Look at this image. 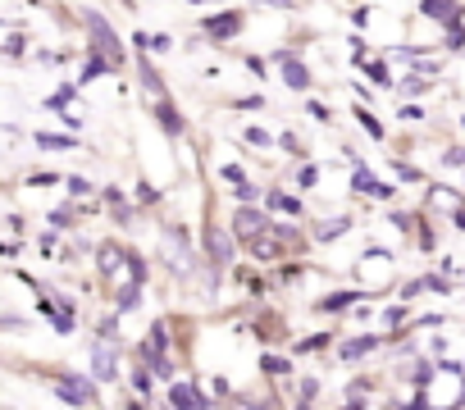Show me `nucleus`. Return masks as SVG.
<instances>
[{
  "mask_svg": "<svg viewBox=\"0 0 465 410\" xmlns=\"http://www.w3.org/2000/svg\"><path fill=\"white\" fill-rule=\"evenodd\" d=\"M160 256H164L169 269H178V274L192 269V247H187V233H183L178 224H169V229L160 233Z\"/></svg>",
  "mask_w": 465,
  "mask_h": 410,
  "instance_id": "1",
  "label": "nucleus"
},
{
  "mask_svg": "<svg viewBox=\"0 0 465 410\" xmlns=\"http://www.w3.org/2000/svg\"><path fill=\"white\" fill-rule=\"evenodd\" d=\"M232 233H238V238H242L247 247H256L261 238H270V233H274V224H270V220H265L261 210H252V205H242V210L232 215Z\"/></svg>",
  "mask_w": 465,
  "mask_h": 410,
  "instance_id": "2",
  "label": "nucleus"
},
{
  "mask_svg": "<svg viewBox=\"0 0 465 410\" xmlns=\"http://www.w3.org/2000/svg\"><path fill=\"white\" fill-rule=\"evenodd\" d=\"M87 28H92V51H96V55H101L110 69H114V64L124 60V51H119V37L105 28V19H101V15H87Z\"/></svg>",
  "mask_w": 465,
  "mask_h": 410,
  "instance_id": "3",
  "label": "nucleus"
},
{
  "mask_svg": "<svg viewBox=\"0 0 465 410\" xmlns=\"http://www.w3.org/2000/svg\"><path fill=\"white\" fill-rule=\"evenodd\" d=\"M55 387H60V396L74 401V405H92V401H96V387H92L87 378H78V374H64Z\"/></svg>",
  "mask_w": 465,
  "mask_h": 410,
  "instance_id": "4",
  "label": "nucleus"
},
{
  "mask_svg": "<svg viewBox=\"0 0 465 410\" xmlns=\"http://www.w3.org/2000/svg\"><path fill=\"white\" fill-rule=\"evenodd\" d=\"M274 60H279V69H283V83H288L292 92H306V87H311V73H306V64H302L297 55H288V51H279Z\"/></svg>",
  "mask_w": 465,
  "mask_h": 410,
  "instance_id": "5",
  "label": "nucleus"
},
{
  "mask_svg": "<svg viewBox=\"0 0 465 410\" xmlns=\"http://www.w3.org/2000/svg\"><path fill=\"white\" fill-rule=\"evenodd\" d=\"M424 19H438V24H447V28H456V19H460V5L456 0H424Z\"/></svg>",
  "mask_w": 465,
  "mask_h": 410,
  "instance_id": "6",
  "label": "nucleus"
},
{
  "mask_svg": "<svg viewBox=\"0 0 465 410\" xmlns=\"http://www.w3.org/2000/svg\"><path fill=\"white\" fill-rule=\"evenodd\" d=\"M92 369H96V378H105V383L119 374V360H114L110 342H96V347H92Z\"/></svg>",
  "mask_w": 465,
  "mask_h": 410,
  "instance_id": "7",
  "label": "nucleus"
},
{
  "mask_svg": "<svg viewBox=\"0 0 465 410\" xmlns=\"http://www.w3.org/2000/svg\"><path fill=\"white\" fill-rule=\"evenodd\" d=\"M351 191H361V196H374V200H388V196H392V187H383L379 178H370V169H356V178H351Z\"/></svg>",
  "mask_w": 465,
  "mask_h": 410,
  "instance_id": "8",
  "label": "nucleus"
},
{
  "mask_svg": "<svg viewBox=\"0 0 465 410\" xmlns=\"http://www.w3.org/2000/svg\"><path fill=\"white\" fill-rule=\"evenodd\" d=\"M205 247H210V260H214V265H228V260H232V238H228V233H219V229H210V238H205Z\"/></svg>",
  "mask_w": 465,
  "mask_h": 410,
  "instance_id": "9",
  "label": "nucleus"
},
{
  "mask_svg": "<svg viewBox=\"0 0 465 410\" xmlns=\"http://www.w3.org/2000/svg\"><path fill=\"white\" fill-rule=\"evenodd\" d=\"M238 28H242V15H219V19L205 24L210 37H238Z\"/></svg>",
  "mask_w": 465,
  "mask_h": 410,
  "instance_id": "10",
  "label": "nucleus"
},
{
  "mask_svg": "<svg viewBox=\"0 0 465 410\" xmlns=\"http://www.w3.org/2000/svg\"><path fill=\"white\" fill-rule=\"evenodd\" d=\"M124 265H128V256H124L119 247H101V274H105V278H119Z\"/></svg>",
  "mask_w": 465,
  "mask_h": 410,
  "instance_id": "11",
  "label": "nucleus"
},
{
  "mask_svg": "<svg viewBox=\"0 0 465 410\" xmlns=\"http://www.w3.org/2000/svg\"><path fill=\"white\" fill-rule=\"evenodd\" d=\"M169 401H173V410H205V401H201L192 387H183V383L169 387Z\"/></svg>",
  "mask_w": 465,
  "mask_h": 410,
  "instance_id": "12",
  "label": "nucleus"
},
{
  "mask_svg": "<svg viewBox=\"0 0 465 410\" xmlns=\"http://www.w3.org/2000/svg\"><path fill=\"white\" fill-rule=\"evenodd\" d=\"M155 119H160V128H164L169 137H178V132H183V119H178V110H173L169 101H160V110H155Z\"/></svg>",
  "mask_w": 465,
  "mask_h": 410,
  "instance_id": "13",
  "label": "nucleus"
},
{
  "mask_svg": "<svg viewBox=\"0 0 465 410\" xmlns=\"http://www.w3.org/2000/svg\"><path fill=\"white\" fill-rule=\"evenodd\" d=\"M265 200H270V210H283V215H302V200H297V196H288V191H270Z\"/></svg>",
  "mask_w": 465,
  "mask_h": 410,
  "instance_id": "14",
  "label": "nucleus"
},
{
  "mask_svg": "<svg viewBox=\"0 0 465 410\" xmlns=\"http://www.w3.org/2000/svg\"><path fill=\"white\" fill-rule=\"evenodd\" d=\"M347 229H351L347 220H324V224L315 229V238H320V242H338V238H342Z\"/></svg>",
  "mask_w": 465,
  "mask_h": 410,
  "instance_id": "15",
  "label": "nucleus"
},
{
  "mask_svg": "<svg viewBox=\"0 0 465 410\" xmlns=\"http://www.w3.org/2000/svg\"><path fill=\"white\" fill-rule=\"evenodd\" d=\"M401 92H406V96H424V92H429V78H424V73H406V78H401Z\"/></svg>",
  "mask_w": 465,
  "mask_h": 410,
  "instance_id": "16",
  "label": "nucleus"
},
{
  "mask_svg": "<svg viewBox=\"0 0 465 410\" xmlns=\"http://www.w3.org/2000/svg\"><path fill=\"white\" fill-rule=\"evenodd\" d=\"M351 301H361V297H356V292H333V297L320 301V310H347Z\"/></svg>",
  "mask_w": 465,
  "mask_h": 410,
  "instance_id": "17",
  "label": "nucleus"
},
{
  "mask_svg": "<svg viewBox=\"0 0 465 410\" xmlns=\"http://www.w3.org/2000/svg\"><path fill=\"white\" fill-rule=\"evenodd\" d=\"M142 87H146V92H155V96L164 92V83H160V73L146 64V55H142Z\"/></svg>",
  "mask_w": 465,
  "mask_h": 410,
  "instance_id": "18",
  "label": "nucleus"
},
{
  "mask_svg": "<svg viewBox=\"0 0 465 410\" xmlns=\"http://www.w3.org/2000/svg\"><path fill=\"white\" fill-rule=\"evenodd\" d=\"M37 146H46V151H69V146H74V137H55V132H37Z\"/></svg>",
  "mask_w": 465,
  "mask_h": 410,
  "instance_id": "19",
  "label": "nucleus"
},
{
  "mask_svg": "<svg viewBox=\"0 0 465 410\" xmlns=\"http://www.w3.org/2000/svg\"><path fill=\"white\" fill-rule=\"evenodd\" d=\"M374 347H379V337H361V342H347V347H342V356H347V360H356V356H365V351H374Z\"/></svg>",
  "mask_w": 465,
  "mask_h": 410,
  "instance_id": "20",
  "label": "nucleus"
},
{
  "mask_svg": "<svg viewBox=\"0 0 465 410\" xmlns=\"http://www.w3.org/2000/svg\"><path fill=\"white\" fill-rule=\"evenodd\" d=\"M133 42H137L142 51H169V37H160V33H155V37H146V33H137Z\"/></svg>",
  "mask_w": 465,
  "mask_h": 410,
  "instance_id": "21",
  "label": "nucleus"
},
{
  "mask_svg": "<svg viewBox=\"0 0 465 410\" xmlns=\"http://www.w3.org/2000/svg\"><path fill=\"white\" fill-rule=\"evenodd\" d=\"M356 119H361V128H365V132H370V137H383V123H379V119H374V114H370V110H365V105H361V110H356Z\"/></svg>",
  "mask_w": 465,
  "mask_h": 410,
  "instance_id": "22",
  "label": "nucleus"
},
{
  "mask_svg": "<svg viewBox=\"0 0 465 410\" xmlns=\"http://www.w3.org/2000/svg\"><path fill=\"white\" fill-rule=\"evenodd\" d=\"M137 200H142V205H155V200H160V191H155L151 182H142V187H137Z\"/></svg>",
  "mask_w": 465,
  "mask_h": 410,
  "instance_id": "23",
  "label": "nucleus"
},
{
  "mask_svg": "<svg viewBox=\"0 0 465 410\" xmlns=\"http://www.w3.org/2000/svg\"><path fill=\"white\" fill-rule=\"evenodd\" d=\"M247 142H252V146H270V132H265V128H247Z\"/></svg>",
  "mask_w": 465,
  "mask_h": 410,
  "instance_id": "24",
  "label": "nucleus"
},
{
  "mask_svg": "<svg viewBox=\"0 0 465 410\" xmlns=\"http://www.w3.org/2000/svg\"><path fill=\"white\" fill-rule=\"evenodd\" d=\"M392 169H397V178H406V182H415V178H420V169H415V164H401V160H397Z\"/></svg>",
  "mask_w": 465,
  "mask_h": 410,
  "instance_id": "25",
  "label": "nucleus"
},
{
  "mask_svg": "<svg viewBox=\"0 0 465 410\" xmlns=\"http://www.w3.org/2000/svg\"><path fill=\"white\" fill-rule=\"evenodd\" d=\"M133 306H137V288H124L119 292V310H133Z\"/></svg>",
  "mask_w": 465,
  "mask_h": 410,
  "instance_id": "26",
  "label": "nucleus"
},
{
  "mask_svg": "<svg viewBox=\"0 0 465 410\" xmlns=\"http://www.w3.org/2000/svg\"><path fill=\"white\" fill-rule=\"evenodd\" d=\"M261 365H265V369H270V374H288V360H279V356H265V360H261Z\"/></svg>",
  "mask_w": 465,
  "mask_h": 410,
  "instance_id": "27",
  "label": "nucleus"
},
{
  "mask_svg": "<svg viewBox=\"0 0 465 410\" xmlns=\"http://www.w3.org/2000/svg\"><path fill=\"white\" fill-rule=\"evenodd\" d=\"M5 55L19 60V55H24V37H10V42H5Z\"/></svg>",
  "mask_w": 465,
  "mask_h": 410,
  "instance_id": "28",
  "label": "nucleus"
},
{
  "mask_svg": "<svg viewBox=\"0 0 465 410\" xmlns=\"http://www.w3.org/2000/svg\"><path fill=\"white\" fill-rule=\"evenodd\" d=\"M365 69H370V78H374L379 87H388V69H383V64H365Z\"/></svg>",
  "mask_w": 465,
  "mask_h": 410,
  "instance_id": "29",
  "label": "nucleus"
},
{
  "mask_svg": "<svg viewBox=\"0 0 465 410\" xmlns=\"http://www.w3.org/2000/svg\"><path fill=\"white\" fill-rule=\"evenodd\" d=\"M69 191H74V196H87L92 182H87V178H69Z\"/></svg>",
  "mask_w": 465,
  "mask_h": 410,
  "instance_id": "30",
  "label": "nucleus"
},
{
  "mask_svg": "<svg viewBox=\"0 0 465 410\" xmlns=\"http://www.w3.org/2000/svg\"><path fill=\"white\" fill-rule=\"evenodd\" d=\"M252 196H256V187H252V182H238V200L252 205Z\"/></svg>",
  "mask_w": 465,
  "mask_h": 410,
  "instance_id": "31",
  "label": "nucleus"
},
{
  "mask_svg": "<svg viewBox=\"0 0 465 410\" xmlns=\"http://www.w3.org/2000/svg\"><path fill=\"white\" fill-rule=\"evenodd\" d=\"M315 178H320V173H315V169H311V164H306V169H302V173H297V182H302V187H311V182H315Z\"/></svg>",
  "mask_w": 465,
  "mask_h": 410,
  "instance_id": "32",
  "label": "nucleus"
},
{
  "mask_svg": "<svg viewBox=\"0 0 465 410\" xmlns=\"http://www.w3.org/2000/svg\"><path fill=\"white\" fill-rule=\"evenodd\" d=\"M192 5H205V0H192Z\"/></svg>",
  "mask_w": 465,
  "mask_h": 410,
  "instance_id": "33",
  "label": "nucleus"
}]
</instances>
